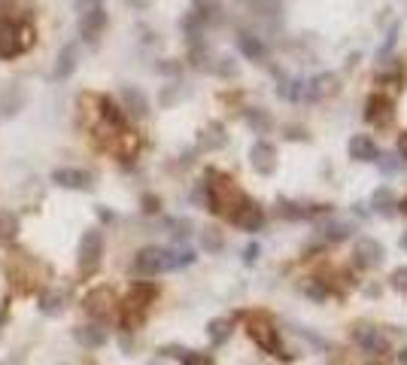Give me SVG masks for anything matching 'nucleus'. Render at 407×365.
Here are the masks:
<instances>
[{"label":"nucleus","instance_id":"nucleus-23","mask_svg":"<svg viewBox=\"0 0 407 365\" xmlns=\"http://www.w3.org/2000/svg\"><path fill=\"white\" fill-rule=\"evenodd\" d=\"M73 338H77L82 347H88V350L106 344V332L101 326H79V329H73Z\"/></svg>","mask_w":407,"mask_h":365},{"label":"nucleus","instance_id":"nucleus-11","mask_svg":"<svg viewBox=\"0 0 407 365\" xmlns=\"http://www.w3.org/2000/svg\"><path fill=\"white\" fill-rule=\"evenodd\" d=\"M77 64H79V49H77V43L61 46V52H58L55 64H52V79H55V82L70 79L73 70H77Z\"/></svg>","mask_w":407,"mask_h":365},{"label":"nucleus","instance_id":"nucleus-13","mask_svg":"<svg viewBox=\"0 0 407 365\" xmlns=\"http://www.w3.org/2000/svg\"><path fill=\"white\" fill-rule=\"evenodd\" d=\"M356 341H359V347H362L365 353L383 356L389 350V338L377 326H359V329H356Z\"/></svg>","mask_w":407,"mask_h":365},{"label":"nucleus","instance_id":"nucleus-37","mask_svg":"<svg viewBox=\"0 0 407 365\" xmlns=\"http://www.w3.org/2000/svg\"><path fill=\"white\" fill-rule=\"evenodd\" d=\"M104 0H73V10H77L79 15L82 13H91V10H101Z\"/></svg>","mask_w":407,"mask_h":365},{"label":"nucleus","instance_id":"nucleus-42","mask_svg":"<svg viewBox=\"0 0 407 365\" xmlns=\"http://www.w3.org/2000/svg\"><path fill=\"white\" fill-rule=\"evenodd\" d=\"M143 210H146V213H155V210H159V198H155V195H143Z\"/></svg>","mask_w":407,"mask_h":365},{"label":"nucleus","instance_id":"nucleus-38","mask_svg":"<svg viewBox=\"0 0 407 365\" xmlns=\"http://www.w3.org/2000/svg\"><path fill=\"white\" fill-rule=\"evenodd\" d=\"M170 228H173V238H177V240H186L189 238V228H192V226H189V219H173Z\"/></svg>","mask_w":407,"mask_h":365},{"label":"nucleus","instance_id":"nucleus-33","mask_svg":"<svg viewBox=\"0 0 407 365\" xmlns=\"http://www.w3.org/2000/svg\"><path fill=\"white\" fill-rule=\"evenodd\" d=\"M182 95H186V91L179 88V82H177V86H168V88L161 91V107H173V104H177Z\"/></svg>","mask_w":407,"mask_h":365},{"label":"nucleus","instance_id":"nucleus-41","mask_svg":"<svg viewBox=\"0 0 407 365\" xmlns=\"http://www.w3.org/2000/svg\"><path fill=\"white\" fill-rule=\"evenodd\" d=\"M255 259H259V244H249L246 250H244V262H246V265H253Z\"/></svg>","mask_w":407,"mask_h":365},{"label":"nucleus","instance_id":"nucleus-1","mask_svg":"<svg viewBox=\"0 0 407 365\" xmlns=\"http://www.w3.org/2000/svg\"><path fill=\"white\" fill-rule=\"evenodd\" d=\"M207 180H210V182H204V201H207V207H210L213 213H219V217L234 219V213L244 207L246 195L240 192L237 182L231 177H225V173L210 171V173H207Z\"/></svg>","mask_w":407,"mask_h":365},{"label":"nucleus","instance_id":"nucleus-20","mask_svg":"<svg viewBox=\"0 0 407 365\" xmlns=\"http://www.w3.org/2000/svg\"><path fill=\"white\" fill-rule=\"evenodd\" d=\"M225 143H228V134H225V125H222V122H210V125L201 131V137H198V146H201L204 153L222 149Z\"/></svg>","mask_w":407,"mask_h":365},{"label":"nucleus","instance_id":"nucleus-45","mask_svg":"<svg viewBox=\"0 0 407 365\" xmlns=\"http://www.w3.org/2000/svg\"><path fill=\"white\" fill-rule=\"evenodd\" d=\"M307 293H310L313 298H326V289H319V286H307Z\"/></svg>","mask_w":407,"mask_h":365},{"label":"nucleus","instance_id":"nucleus-22","mask_svg":"<svg viewBox=\"0 0 407 365\" xmlns=\"http://www.w3.org/2000/svg\"><path fill=\"white\" fill-rule=\"evenodd\" d=\"M237 46L240 52H244L249 61H264V55H268V49H264V43L255 34H246V31H240L237 34Z\"/></svg>","mask_w":407,"mask_h":365},{"label":"nucleus","instance_id":"nucleus-3","mask_svg":"<svg viewBox=\"0 0 407 365\" xmlns=\"http://www.w3.org/2000/svg\"><path fill=\"white\" fill-rule=\"evenodd\" d=\"M155 298V286H149V284H137V286H131V293L122 298V326L125 329H137L140 323L146 320V313H149V302Z\"/></svg>","mask_w":407,"mask_h":365},{"label":"nucleus","instance_id":"nucleus-34","mask_svg":"<svg viewBox=\"0 0 407 365\" xmlns=\"http://www.w3.org/2000/svg\"><path fill=\"white\" fill-rule=\"evenodd\" d=\"M216 73L219 77H237V64H234V58H219V64H216Z\"/></svg>","mask_w":407,"mask_h":365},{"label":"nucleus","instance_id":"nucleus-24","mask_svg":"<svg viewBox=\"0 0 407 365\" xmlns=\"http://www.w3.org/2000/svg\"><path fill=\"white\" fill-rule=\"evenodd\" d=\"M101 122L104 125H110V128H115V131H125V113L119 110V107H115V101L113 98H101Z\"/></svg>","mask_w":407,"mask_h":365},{"label":"nucleus","instance_id":"nucleus-29","mask_svg":"<svg viewBox=\"0 0 407 365\" xmlns=\"http://www.w3.org/2000/svg\"><path fill=\"white\" fill-rule=\"evenodd\" d=\"M371 207H374L377 213H389V210L395 207V195L389 192V189H377V192L371 195Z\"/></svg>","mask_w":407,"mask_h":365},{"label":"nucleus","instance_id":"nucleus-19","mask_svg":"<svg viewBox=\"0 0 407 365\" xmlns=\"http://www.w3.org/2000/svg\"><path fill=\"white\" fill-rule=\"evenodd\" d=\"M34 13V0H0V19L6 22H24Z\"/></svg>","mask_w":407,"mask_h":365},{"label":"nucleus","instance_id":"nucleus-32","mask_svg":"<svg viewBox=\"0 0 407 365\" xmlns=\"http://www.w3.org/2000/svg\"><path fill=\"white\" fill-rule=\"evenodd\" d=\"M246 122L253 125L255 131H268L271 128V119H268V113L259 110V107H253V110H246Z\"/></svg>","mask_w":407,"mask_h":365},{"label":"nucleus","instance_id":"nucleus-30","mask_svg":"<svg viewBox=\"0 0 407 365\" xmlns=\"http://www.w3.org/2000/svg\"><path fill=\"white\" fill-rule=\"evenodd\" d=\"M222 244H225V240H222V231L219 228H204L201 231V247H204L207 253H219Z\"/></svg>","mask_w":407,"mask_h":365},{"label":"nucleus","instance_id":"nucleus-2","mask_svg":"<svg viewBox=\"0 0 407 365\" xmlns=\"http://www.w3.org/2000/svg\"><path fill=\"white\" fill-rule=\"evenodd\" d=\"M37 43V31L31 22H6L0 19V58H19Z\"/></svg>","mask_w":407,"mask_h":365},{"label":"nucleus","instance_id":"nucleus-25","mask_svg":"<svg viewBox=\"0 0 407 365\" xmlns=\"http://www.w3.org/2000/svg\"><path fill=\"white\" fill-rule=\"evenodd\" d=\"M19 231H22L19 217H15L13 210H0V240H3V244H10V240L19 238Z\"/></svg>","mask_w":407,"mask_h":365},{"label":"nucleus","instance_id":"nucleus-40","mask_svg":"<svg viewBox=\"0 0 407 365\" xmlns=\"http://www.w3.org/2000/svg\"><path fill=\"white\" fill-rule=\"evenodd\" d=\"M377 162H380V168H383V173H395L398 168H401V164H398L392 155H383V159H377Z\"/></svg>","mask_w":407,"mask_h":365},{"label":"nucleus","instance_id":"nucleus-6","mask_svg":"<svg viewBox=\"0 0 407 365\" xmlns=\"http://www.w3.org/2000/svg\"><path fill=\"white\" fill-rule=\"evenodd\" d=\"M246 332L249 338H253L255 344L262 347L264 353H283V347H280V335H277V326L264 317V313H253V317L246 320Z\"/></svg>","mask_w":407,"mask_h":365},{"label":"nucleus","instance_id":"nucleus-17","mask_svg":"<svg viewBox=\"0 0 407 365\" xmlns=\"http://www.w3.org/2000/svg\"><path fill=\"white\" fill-rule=\"evenodd\" d=\"M346 149H350V159H356V162H377L380 159V149L368 134H356Z\"/></svg>","mask_w":407,"mask_h":365},{"label":"nucleus","instance_id":"nucleus-36","mask_svg":"<svg viewBox=\"0 0 407 365\" xmlns=\"http://www.w3.org/2000/svg\"><path fill=\"white\" fill-rule=\"evenodd\" d=\"M155 70L159 73H164V77H179V61H173V58H164V61H159L155 64Z\"/></svg>","mask_w":407,"mask_h":365},{"label":"nucleus","instance_id":"nucleus-28","mask_svg":"<svg viewBox=\"0 0 407 365\" xmlns=\"http://www.w3.org/2000/svg\"><path fill=\"white\" fill-rule=\"evenodd\" d=\"M322 235H326L328 240H344V238H350L353 235V222H326L322 226Z\"/></svg>","mask_w":407,"mask_h":365},{"label":"nucleus","instance_id":"nucleus-15","mask_svg":"<svg viewBox=\"0 0 407 365\" xmlns=\"http://www.w3.org/2000/svg\"><path fill=\"white\" fill-rule=\"evenodd\" d=\"M24 107V91L19 86H6L0 88V122L13 119V116H19V110Z\"/></svg>","mask_w":407,"mask_h":365},{"label":"nucleus","instance_id":"nucleus-31","mask_svg":"<svg viewBox=\"0 0 407 365\" xmlns=\"http://www.w3.org/2000/svg\"><path fill=\"white\" fill-rule=\"evenodd\" d=\"M249 10L255 15H277L283 10V0H249Z\"/></svg>","mask_w":407,"mask_h":365},{"label":"nucleus","instance_id":"nucleus-48","mask_svg":"<svg viewBox=\"0 0 407 365\" xmlns=\"http://www.w3.org/2000/svg\"><path fill=\"white\" fill-rule=\"evenodd\" d=\"M401 210H404V213H407V198H404V201H401Z\"/></svg>","mask_w":407,"mask_h":365},{"label":"nucleus","instance_id":"nucleus-46","mask_svg":"<svg viewBox=\"0 0 407 365\" xmlns=\"http://www.w3.org/2000/svg\"><path fill=\"white\" fill-rule=\"evenodd\" d=\"M128 3H131V6H134V10H146V6H149V3H152V0H128Z\"/></svg>","mask_w":407,"mask_h":365},{"label":"nucleus","instance_id":"nucleus-5","mask_svg":"<svg viewBox=\"0 0 407 365\" xmlns=\"http://www.w3.org/2000/svg\"><path fill=\"white\" fill-rule=\"evenodd\" d=\"M137 274L143 277H155V274L173 271V250H164V247H143L134 259Z\"/></svg>","mask_w":407,"mask_h":365},{"label":"nucleus","instance_id":"nucleus-4","mask_svg":"<svg viewBox=\"0 0 407 365\" xmlns=\"http://www.w3.org/2000/svg\"><path fill=\"white\" fill-rule=\"evenodd\" d=\"M101 256H104V235L97 228H88L86 235L79 238V250H77V265H79L82 277H88V274L97 271Z\"/></svg>","mask_w":407,"mask_h":365},{"label":"nucleus","instance_id":"nucleus-10","mask_svg":"<svg viewBox=\"0 0 407 365\" xmlns=\"http://www.w3.org/2000/svg\"><path fill=\"white\" fill-rule=\"evenodd\" d=\"M115 293L113 289H106V286H101V289H95V293H88L86 295V311L91 313L95 320H106V317H113L115 313Z\"/></svg>","mask_w":407,"mask_h":365},{"label":"nucleus","instance_id":"nucleus-18","mask_svg":"<svg viewBox=\"0 0 407 365\" xmlns=\"http://www.w3.org/2000/svg\"><path fill=\"white\" fill-rule=\"evenodd\" d=\"M122 104H125V110H128L131 116H137V119H143V116L149 113V101L137 86H122Z\"/></svg>","mask_w":407,"mask_h":365},{"label":"nucleus","instance_id":"nucleus-43","mask_svg":"<svg viewBox=\"0 0 407 365\" xmlns=\"http://www.w3.org/2000/svg\"><path fill=\"white\" fill-rule=\"evenodd\" d=\"M161 353L164 356H179V359H186L189 350H182V347H161Z\"/></svg>","mask_w":407,"mask_h":365},{"label":"nucleus","instance_id":"nucleus-8","mask_svg":"<svg viewBox=\"0 0 407 365\" xmlns=\"http://www.w3.org/2000/svg\"><path fill=\"white\" fill-rule=\"evenodd\" d=\"M52 182L61 189H73V192H88L95 186V177H91V171L82 168H58L52 171Z\"/></svg>","mask_w":407,"mask_h":365},{"label":"nucleus","instance_id":"nucleus-26","mask_svg":"<svg viewBox=\"0 0 407 365\" xmlns=\"http://www.w3.org/2000/svg\"><path fill=\"white\" fill-rule=\"evenodd\" d=\"M337 91V79L331 77V73H319V77L310 79V98H326V95H335Z\"/></svg>","mask_w":407,"mask_h":365},{"label":"nucleus","instance_id":"nucleus-16","mask_svg":"<svg viewBox=\"0 0 407 365\" xmlns=\"http://www.w3.org/2000/svg\"><path fill=\"white\" fill-rule=\"evenodd\" d=\"M234 222H237V226L244 228V231H259V228L264 226V210H262V207L255 204V201H249V198H246L244 207H240V210L234 213Z\"/></svg>","mask_w":407,"mask_h":365},{"label":"nucleus","instance_id":"nucleus-49","mask_svg":"<svg viewBox=\"0 0 407 365\" xmlns=\"http://www.w3.org/2000/svg\"><path fill=\"white\" fill-rule=\"evenodd\" d=\"M401 244H404V250H407V235H404V240H401Z\"/></svg>","mask_w":407,"mask_h":365},{"label":"nucleus","instance_id":"nucleus-9","mask_svg":"<svg viewBox=\"0 0 407 365\" xmlns=\"http://www.w3.org/2000/svg\"><path fill=\"white\" fill-rule=\"evenodd\" d=\"M249 164H253L255 173L271 177V173L277 171V149H273L268 140H255V143L249 146Z\"/></svg>","mask_w":407,"mask_h":365},{"label":"nucleus","instance_id":"nucleus-7","mask_svg":"<svg viewBox=\"0 0 407 365\" xmlns=\"http://www.w3.org/2000/svg\"><path fill=\"white\" fill-rule=\"evenodd\" d=\"M395 119V104L386 95H371L365 101V122L374 128H389Z\"/></svg>","mask_w":407,"mask_h":365},{"label":"nucleus","instance_id":"nucleus-47","mask_svg":"<svg viewBox=\"0 0 407 365\" xmlns=\"http://www.w3.org/2000/svg\"><path fill=\"white\" fill-rule=\"evenodd\" d=\"M0 365H24V359H22V356H10V359H3Z\"/></svg>","mask_w":407,"mask_h":365},{"label":"nucleus","instance_id":"nucleus-39","mask_svg":"<svg viewBox=\"0 0 407 365\" xmlns=\"http://www.w3.org/2000/svg\"><path fill=\"white\" fill-rule=\"evenodd\" d=\"M182 365H213V359H210L207 353H186Z\"/></svg>","mask_w":407,"mask_h":365},{"label":"nucleus","instance_id":"nucleus-35","mask_svg":"<svg viewBox=\"0 0 407 365\" xmlns=\"http://www.w3.org/2000/svg\"><path fill=\"white\" fill-rule=\"evenodd\" d=\"M392 289L407 298V268H395L392 271Z\"/></svg>","mask_w":407,"mask_h":365},{"label":"nucleus","instance_id":"nucleus-44","mask_svg":"<svg viewBox=\"0 0 407 365\" xmlns=\"http://www.w3.org/2000/svg\"><path fill=\"white\" fill-rule=\"evenodd\" d=\"M398 153H401V159L407 162V131H404L401 137H398Z\"/></svg>","mask_w":407,"mask_h":365},{"label":"nucleus","instance_id":"nucleus-27","mask_svg":"<svg viewBox=\"0 0 407 365\" xmlns=\"http://www.w3.org/2000/svg\"><path fill=\"white\" fill-rule=\"evenodd\" d=\"M207 335H210L213 344H225L228 335H231V320H228V317H216V320H210V326H207Z\"/></svg>","mask_w":407,"mask_h":365},{"label":"nucleus","instance_id":"nucleus-12","mask_svg":"<svg viewBox=\"0 0 407 365\" xmlns=\"http://www.w3.org/2000/svg\"><path fill=\"white\" fill-rule=\"evenodd\" d=\"M106 28V10H91V13H82L79 15V37L86 40V43H97V37L104 34Z\"/></svg>","mask_w":407,"mask_h":365},{"label":"nucleus","instance_id":"nucleus-14","mask_svg":"<svg viewBox=\"0 0 407 365\" xmlns=\"http://www.w3.org/2000/svg\"><path fill=\"white\" fill-rule=\"evenodd\" d=\"M356 262H359L362 268H377V265L383 262V244L374 238H362L359 244H356Z\"/></svg>","mask_w":407,"mask_h":365},{"label":"nucleus","instance_id":"nucleus-21","mask_svg":"<svg viewBox=\"0 0 407 365\" xmlns=\"http://www.w3.org/2000/svg\"><path fill=\"white\" fill-rule=\"evenodd\" d=\"M67 302H70L67 289H49V293L40 298V311L49 313V317H58V313H64Z\"/></svg>","mask_w":407,"mask_h":365}]
</instances>
